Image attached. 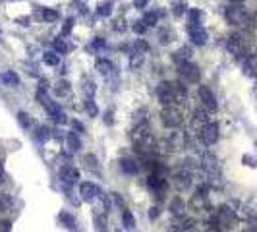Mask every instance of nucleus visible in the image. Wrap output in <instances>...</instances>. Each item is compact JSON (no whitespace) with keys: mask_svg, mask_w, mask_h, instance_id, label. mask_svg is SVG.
<instances>
[{"mask_svg":"<svg viewBox=\"0 0 257 232\" xmlns=\"http://www.w3.org/2000/svg\"><path fill=\"white\" fill-rule=\"evenodd\" d=\"M132 142H134L136 153H139L141 157H149V155L155 151V145H157V140L149 132V126L147 124H137L132 130Z\"/></svg>","mask_w":257,"mask_h":232,"instance_id":"f257e3e1","label":"nucleus"},{"mask_svg":"<svg viewBox=\"0 0 257 232\" xmlns=\"http://www.w3.org/2000/svg\"><path fill=\"white\" fill-rule=\"evenodd\" d=\"M224 16H226V21L230 25H236V27H246L248 21H250V16H248V12L242 4H230L226 8Z\"/></svg>","mask_w":257,"mask_h":232,"instance_id":"f03ea898","label":"nucleus"},{"mask_svg":"<svg viewBox=\"0 0 257 232\" xmlns=\"http://www.w3.org/2000/svg\"><path fill=\"white\" fill-rule=\"evenodd\" d=\"M182 120H184L182 110L176 108V107H165V108L161 110V122H163L165 128L174 130V128H178V126L182 124Z\"/></svg>","mask_w":257,"mask_h":232,"instance_id":"7ed1b4c3","label":"nucleus"},{"mask_svg":"<svg viewBox=\"0 0 257 232\" xmlns=\"http://www.w3.org/2000/svg\"><path fill=\"white\" fill-rule=\"evenodd\" d=\"M178 76H180V81H184V83H199L201 70L193 62H184L178 66Z\"/></svg>","mask_w":257,"mask_h":232,"instance_id":"20e7f679","label":"nucleus"},{"mask_svg":"<svg viewBox=\"0 0 257 232\" xmlns=\"http://www.w3.org/2000/svg\"><path fill=\"white\" fill-rule=\"evenodd\" d=\"M188 207H189L191 211H195V213H203V211H207V209H209V199H207V186H205V184H203L201 188H197V192L191 196V199H189Z\"/></svg>","mask_w":257,"mask_h":232,"instance_id":"39448f33","label":"nucleus"},{"mask_svg":"<svg viewBox=\"0 0 257 232\" xmlns=\"http://www.w3.org/2000/svg\"><path fill=\"white\" fill-rule=\"evenodd\" d=\"M226 49L234 58H246V41L240 33H232L226 39Z\"/></svg>","mask_w":257,"mask_h":232,"instance_id":"423d86ee","label":"nucleus"},{"mask_svg":"<svg viewBox=\"0 0 257 232\" xmlns=\"http://www.w3.org/2000/svg\"><path fill=\"white\" fill-rule=\"evenodd\" d=\"M236 221H238V215H236V211L230 209L228 205L217 209V223H219L221 227H224V229H232V227L236 225Z\"/></svg>","mask_w":257,"mask_h":232,"instance_id":"0eeeda50","label":"nucleus"},{"mask_svg":"<svg viewBox=\"0 0 257 232\" xmlns=\"http://www.w3.org/2000/svg\"><path fill=\"white\" fill-rule=\"evenodd\" d=\"M207 124H209V110H207V108H195V110L191 112L189 128H191L195 134H199Z\"/></svg>","mask_w":257,"mask_h":232,"instance_id":"6e6552de","label":"nucleus"},{"mask_svg":"<svg viewBox=\"0 0 257 232\" xmlns=\"http://www.w3.org/2000/svg\"><path fill=\"white\" fill-rule=\"evenodd\" d=\"M167 140H169V143L172 145L174 151H184L188 147V142H189L188 140V132H184L180 128H174V132H171L167 136Z\"/></svg>","mask_w":257,"mask_h":232,"instance_id":"1a4fd4ad","label":"nucleus"},{"mask_svg":"<svg viewBox=\"0 0 257 232\" xmlns=\"http://www.w3.org/2000/svg\"><path fill=\"white\" fill-rule=\"evenodd\" d=\"M197 95H199V101H201V105H203V108H207V110H217V97H215V93L211 91V87H207V85H199V89H197Z\"/></svg>","mask_w":257,"mask_h":232,"instance_id":"9d476101","label":"nucleus"},{"mask_svg":"<svg viewBox=\"0 0 257 232\" xmlns=\"http://www.w3.org/2000/svg\"><path fill=\"white\" fill-rule=\"evenodd\" d=\"M157 97L165 107L174 105V85H172V81H161L157 85Z\"/></svg>","mask_w":257,"mask_h":232,"instance_id":"9b49d317","label":"nucleus"},{"mask_svg":"<svg viewBox=\"0 0 257 232\" xmlns=\"http://www.w3.org/2000/svg\"><path fill=\"white\" fill-rule=\"evenodd\" d=\"M172 182H174V186H176L178 192H184V190H188L191 186V172L182 166V168H178L172 174Z\"/></svg>","mask_w":257,"mask_h":232,"instance_id":"f8f14e48","label":"nucleus"},{"mask_svg":"<svg viewBox=\"0 0 257 232\" xmlns=\"http://www.w3.org/2000/svg\"><path fill=\"white\" fill-rule=\"evenodd\" d=\"M197 136L201 138V143L203 145H215L219 142V126L215 122H209Z\"/></svg>","mask_w":257,"mask_h":232,"instance_id":"ddd939ff","label":"nucleus"},{"mask_svg":"<svg viewBox=\"0 0 257 232\" xmlns=\"http://www.w3.org/2000/svg\"><path fill=\"white\" fill-rule=\"evenodd\" d=\"M188 33H189V39L195 45H205L207 43V31L199 23H188Z\"/></svg>","mask_w":257,"mask_h":232,"instance_id":"4468645a","label":"nucleus"},{"mask_svg":"<svg viewBox=\"0 0 257 232\" xmlns=\"http://www.w3.org/2000/svg\"><path fill=\"white\" fill-rule=\"evenodd\" d=\"M147 184H149V188L159 196V197H163V194H165V190H167V176H161V174H149V178H147Z\"/></svg>","mask_w":257,"mask_h":232,"instance_id":"2eb2a0df","label":"nucleus"},{"mask_svg":"<svg viewBox=\"0 0 257 232\" xmlns=\"http://www.w3.org/2000/svg\"><path fill=\"white\" fill-rule=\"evenodd\" d=\"M99 194H101V188H99L97 184H93V182H82V184H80V196H82V199L91 201V199H95Z\"/></svg>","mask_w":257,"mask_h":232,"instance_id":"dca6fc26","label":"nucleus"},{"mask_svg":"<svg viewBox=\"0 0 257 232\" xmlns=\"http://www.w3.org/2000/svg\"><path fill=\"white\" fill-rule=\"evenodd\" d=\"M60 180H62L64 184H76V182L80 180V170H78L76 166L66 164V166L60 168Z\"/></svg>","mask_w":257,"mask_h":232,"instance_id":"f3484780","label":"nucleus"},{"mask_svg":"<svg viewBox=\"0 0 257 232\" xmlns=\"http://www.w3.org/2000/svg\"><path fill=\"white\" fill-rule=\"evenodd\" d=\"M169 209H171L172 217H176V219H182L184 215H186V209H188V205L184 203V199L182 197H172L171 199V205H169Z\"/></svg>","mask_w":257,"mask_h":232,"instance_id":"a211bd4d","label":"nucleus"},{"mask_svg":"<svg viewBox=\"0 0 257 232\" xmlns=\"http://www.w3.org/2000/svg\"><path fill=\"white\" fill-rule=\"evenodd\" d=\"M172 85H174V103L176 105H186V101H188L186 85L182 81H172Z\"/></svg>","mask_w":257,"mask_h":232,"instance_id":"6ab92c4d","label":"nucleus"},{"mask_svg":"<svg viewBox=\"0 0 257 232\" xmlns=\"http://www.w3.org/2000/svg\"><path fill=\"white\" fill-rule=\"evenodd\" d=\"M244 72L248 76L257 77V54H250L244 58Z\"/></svg>","mask_w":257,"mask_h":232,"instance_id":"aec40b11","label":"nucleus"},{"mask_svg":"<svg viewBox=\"0 0 257 232\" xmlns=\"http://www.w3.org/2000/svg\"><path fill=\"white\" fill-rule=\"evenodd\" d=\"M174 60L178 64H184V62H191V49L189 47H182L174 53Z\"/></svg>","mask_w":257,"mask_h":232,"instance_id":"412c9836","label":"nucleus"},{"mask_svg":"<svg viewBox=\"0 0 257 232\" xmlns=\"http://www.w3.org/2000/svg\"><path fill=\"white\" fill-rule=\"evenodd\" d=\"M54 93H56L58 97H68V95L72 93V87H70V83H68L66 79H60V81L54 85Z\"/></svg>","mask_w":257,"mask_h":232,"instance_id":"4be33fe9","label":"nucleus"},{"mask_svg":"<svg viewBox=\"0 0 257 232\" xmlns=\"http://www.w3.org/2000/svg\"><path fill=\"white\" fill-rule=\"evenodd\" d=\"M120 168H122L126 174H136V172L139 170L137 162L132 161V159H122V161H120Z\"/></svg>","mask_w":257,"mask_h":232,"instance_id":"5701e85b","label":"nucleus"},{"mask_svg":"<svg viewBox=\"0 0 257 232\" xmlns=\"http://www.w3.org/2000/svg\"><path fill=\"white\" fill-rule=\"evenodd\" d=\"M0 79H2L6 85H10V87H16V85H19V77L16 76L12 70H6V72H2V74H0Z\"/></svg>","mask_w":257,"mask_h":232,"instance_id":"b1692460","label":"nucleus"},{"mask_svg":"<svg viewBox=\"0 0 257 232\" xmlns=\"http://www.w3.org/2000/svg\"><path fill=\"white\" fill-rule=\"evenodd\" d=\"M54 49H56L60 54H66V53H70V51H72V45H70V43H66V39H60V37H58V39L54 41Z\"/></svg>","mask_w":257,"mask_h":232,"instance_id":"393cba45","label":"nucleus"},{"mask_svg":"<svg viewBox=\"0 0 257 232\" xmlns=\"http://www.w3.org/2000/svg\"><path fill=\"white\" fill-rule=\"evenodd\" d=\"M95 68H97L103 76H108V74L112 72V68H114V66H112V62H110V60H99Z\"/></svg>","mask_w":257,"mask_h":232,"instance_id":"a878e982","label":"nucleus"},{"mask_svg":"<svg viewBox=\"0 0 257 232\" xmlns=\"http://www.w3.org/2000/svg\"><path fill=\"white\" fill-rule=\"evenodd\" d=\"M84 162H86V166L89 170H95V172H99L101 170V166H99V162H97V157L95 155H86L84 157Z\"/></svg>","mask_w":257,"mask_h":232,"instance_id":"bb28decb","label":"nucleus"},{"mask_svg":"<svg viewBox=\"0 0 257 232\" xmlns=\"http://www.w3.org/2000/svg\"><path fill=\"white\" fill-rule=\"evenodd\" d=\"M68 147L72 149V151H80L82 149V142H80V138L72 132V134H68Z\"/></svg>","mask_w":257,"mask_h":232,"instance_id":"cd10ccee","label":"nucleus"},{"mask_svg":"<svg viewBox=\"0 0 257 232\" xmlns=\"http://www.w3.org/2000/svg\"><path fill=\"white\" fill-rule=\"evenodd\" d=\"M122 221H124V227L128 229V231H132L134 227H136V221H134V215L128 211V209H124L122 211Z\"/></svg>","mask_w":257,"mask_h":232,"instance_id":"c85d7f7f","label":"nucleus"},{"mask_svg":"<svg viewBox=\"0 0 257 232\" xmlns=\"http://www.w3.org/2000/svg\"><path fill=\"white\" fill-rule=\"evenodd\" d=\"M12 197L6 194V192H0V211H8V209H12Z\"/></svg>","mask_w":257,"mask_h":232,"instance_id":"c756f323","label":"nucleus"},{"mask_svg":"<svg viewBox=\"0 0 257 232\" xmlns=\"http://www.w3.org/2000/svg\"><path fill=\"white\" fill-rule=\"evenodd\" d=\"M43 60H45V64H49V66H56V64L60 62V56H58L56 53H45V54H43Z\"/></svg>","mask_w":257,"mask_h":232,"instance_id":"7c9ffc66","label":"nucleus"},{"mask_svg":"<svg viewBox=\"0 0 257 232\" xmlns=\"http://www.w3.org/2000/svg\"><path fill=\"white\" fill-rule=\"evenodd\" d=\"M41 18H43L45 21H56V19H58V12H56V10H49V8H45V10L41 12Z\"/></svg>","mask_w":257,"mask_h":232,"instance_id":"2f4dec72","label":"nucleus"},{"mask_svg":"<svg viewBox=\"0 0 257 232\" xmlns=\"http://www.w3.org/2000/svg\"><path fill=\"white\" fill-rule=\"evenodd\" d=\"M58 219H60V223H64V227H68V229H74V225H76V219H74L72 215H68V213H60Z\"/></svg>","mask_w":257,"mask_h":232,"instance_id":"473e14b6","label":"nucleus"},{"mask_svg":"<svg viewBox=\"0 0 257 232\" xmlns=\"http://www.w3.org/2000/svg\"><path fill=\"white\" fill-rule=\"evenodd\" d=\"M141 64H143V54H141V53H134L132 58H130V66H132V68H137V66H141Z\"/></svg>","mask_w":257,"mask_h":232,"instance_id":"72a5a7b5","label":"nucleus"},{"mask_svg":"<svg viewBox=\"0 0 257 232\" xmlns=\"http://www.w3.org/2000/svg\"><path fill=\"white\" fill-rule=\"evenodd\" d=\"M157 19H159V14H157V12H149V14L143 18V23H145V25H155Z\"/></svg>","mask_w":257,"mask_h":232,"instance_id":"f704fd0d","label":"nucleus"},{"mask_svg":"<svg viewBox=\"0 0 257 232\" xmlns=\"http://www.w3.org/2000/svg\"><path fill=\"white\" fill-rule=\"evenodd\" d=\"M17 120H19V124L23 128H29V124H31V118H29L27 112H17Z\"/></svg>","mask_w":257,"mask_h":232,"instance_id":"c9c22d12","label":"nucleus"},{"mask_svg":"<svg viewBox=\"0 0 257 232\" xmlns=\"http://www.w3.org/2000/svg\"><path fill=\"white\" fill-rule=\"evenodd\" d=\"M35 138H37L39 142H45V140H49V130H47L45 126H39V128H37V134H35Z\"/></svg>","mask_w":257,"mask_h":232,"instance_id":"e433bc0d","label":"nucleus"},{"mask_svg":"<svg viewBox=\"0 0 257 232\" xmlns=\"http://www.w3.org/2000/svg\"><path fill=\"white\" fill-rule=\"evenodd\" d=\"M136 122L137 124H147V108H141L139 112H136Z\"/></svg>","mask_w":257,"mask_h":232,"instance_id":"4c0bfd02","label":"nucleus"},{"mask_svg":"<svg viewBox=\"0 0 257 232\" xmlns=\"http://www.w3.org/2000/svg\"><path fill=\"white\" fill-rule=\"evenodd\" d=\"M201 19V12L199 10H189V23H199Z\"/></svg>","mask_w":257,"mask_h":232,"instance_id":"58836bf2","label":"nucleus"},{"mask_svg":"<svg viewBox=\"0 0 257 232\" xmlns=\"http://www.w3.org/2000/svg\"><path fill=\"white\" fill-rule=\"evenodd\" d=\"M136 49H137V53H145V51H149V45L145 41H137L136 43Z\"/></svg>","mask_w":257,"mask_h":232,"instance_id":"ea45409f","label":"nucleus"},{"mask_svg":"<svg viewBox=\"0 0 257 232\" xmlns=\"http://www.w3.org/2000/svg\"><path fill=\"white\" fill-rule=\"evenodd\" d=\"M84 91H86L87 95H93V93H95V83H93V81H86Z\"/></svg>","mask_w":257,"mask_h":232,"instance_id":"a19ab883","label":"nucleus"},{"mask_svg":"<svg viewBox=\"0 0 257 232\" xmlns=\"http://www.w3.org/2000/svg\"><path fill=\"white\" fill-rule=\"evenodd\" d=\"M0 232H12V223L10 221H0Z\"/></svg>","mask_w":257,"mask_h":232,"instance_id":"79ce46f5","label":"nucleus"},{"mask_svg":"<svg viewBox=\"0 0 257 232\" xmlns=\"http://www.w3.org/2000/svg\"><path fill=\"white\" fill-rule=\"evenodd\" d=\"M145 29H147V25H145L143 21H139V23L134 25V31H136V33H145Z\"/></svg>","mask_w":257,"mask_h":232,"instance_id":"37998d69","label":"nucleus"},{"mask_svg":"<svg viewBox=\"0 0 257 232\" xmlns=\"http://www.w3.org/2000/svg\"><path fill=\"white\" fill-rule=\"evenodd\" d=\"M114 29H116V31H124V29H126L124 19H116V21H114Z\"/></svg>","mask_w":257,"mask_h":232,"instance_id":"c03bdc74","label":"nucleus"},{"mask_svg":"<svg viewBox=\"0 0 257 232\" xmlns=\"http://www.w3.org/2000/svg\"><path fill=\"white\" fill-rule=\"evenodd\" d=\"M159 213H161V211H159V207H157V205H155V207H151V209H149V219H151V221H153V219H157V217H159Z\"/></svg>","mask_w":257,"mask_h":232,"instance_id":"a18cd8bd","label":"nucleus"},{"mask_svg":"<svg viewBox=\"0 0 257 232\" xmlns=\"http://www.w3.org/2000/svg\"><path fill=\"white\" fill-rule=\"evenodd\" d=\"M86 108L91 112V114H97V112H99V110H97V107H95V103H91V101H87L86 103Z\"/></svg>","mask_w":257,"mask_h":232,"instance_id":"49530a36","label":"nucleus"},{"mask_svg":"<svg viewBox=\"0 0 257 232\" xmlns=\"http://www.w3.org/2000/svg\"><path fill=\"white\" fill-rule=\"evenodd\" d=\"M99 14H101V16H108V14H110V6H108V4H106V6L103 4V6L99 8Z\"/></svg>","mask_w":257,"mask_h":232,"instance_id":"de8ad7c7","label":"nucleus"},{"mask_svg":"<svg viewBox=\"0 0 257 232\" xmlns=\"http://www.w3.org/2000/svg\"><path fill=\"white\" fill-rule=\"evenodd\" d=\"M72 23H74V19H68V21H66V25H64V29H62V35H68V33H70Z\"/></svg>","mask_w":257,"mask_h":232,"instance_id":"09e8293b","label":"nucleus"},{"mask_svg":"<svg viewBox=\"0 0 257 232\" xmlns=\"http://www.w3.org/2000/svg\"><path fill=\"white\" fill-rule=\"evenodd\" d=\"M103 47H104V41H103V39H97V41L91 45V49H103Z\"/></svg>","mask_w":257,"mask_h":232,"instance_id":"8fccbe9b","label":"nucleus"},{"mask_svg":"<svg viewBox=\"0 0 257 232\" xmlns=\"http://www.w3.org/2000/svg\"><path fill=\"white\" fill-rule=\"evenodd\" d=\"M112 197H114V201L118 203V207H120V209H124V199H120V196H118V194H112Z\"/></svg>","mask_w":257,"mask_h":232,"instance_id":"3c124183","label":"nucleus"},{"mask_svg":"<svg viewBox=\"0 0 257 232\" xmlns=\"http://www.w3.org/2000/svg\"><path fill=\"white\" fill-rule=\"evenodd\" d=\"M147 2H149V0H134V6H136V8H145Z\"/></svg>","mask_w":257,"mask_h":232,"instance_id":"603ef678","label":"nucleus"},{"mask_svg":"<svg viewBox=\"0 0 257 232\" xmlns=\"http://www.w3.org/2000/svg\"><path fill=\"white\" fill-rule=\"evenodd\" d=\"M250 229L254 232H257V219H252V221H250Z\"/></svg>","mask_w":257,"mask_h":232,"instance_id":"864d4df0","label":"nucleus"},{"mask_svg":"<svg viewBox=\"0 0 257 232\" xmlns=\"http://www.w3.org/2000/svg\"><path fill=\"white\" fill-rule=\"evenodd\" d=\"M205 232H223V231H221L219 227H207V231Z\"/></svg>","mask_w":257,"mask_h":232,"instance_id":"5fc2aeb1","label":"nucleus"},{"mask_svg":"<svg viewBox=\"0 0 257 232\" xmlns=\"http://www.w3.org/2000/svg\"><path fill=\"white\" fill-rule=\"evenodd\" d=\"M104 122H106V124H112V114H110V112L104 116Z\"/></svg>","mask_w":257,"mask_h":232,"instance_id":"6e6d98bb","label":"nucleus"},{"mask_svg":"<svg viewBox=\"0 0 257 232\" xmlns=\"http://www.w3.org/2000/svg\"><path fill=\"white\" fill-rule=\"evenodd\" d=\"M72 124H74V128H78V130H84V126H82V124H80V122H76V120H74V122H72Z\"/></svg>","mask_w":257,"mask_h":232,"instance_id":"4d7b16f0","label":"nucleus"},{"mask_svg":"<svg viewBox=\"0 0 257 232\" xmlns=\"http://www.w3.org/2000/svg\"><path fill=\"white\" fill-rule=\"evenodd\" d=\"M4 180V168H2V162H0V182Z\"/></svg>","mask_w":257,"mask_h":232,"instance_id":"13d9d810","label":"nucleus"},{"mask_svg":"<svg viewBox=\"0 0 257 232\" xmlns=\"http://www.w3.org/2000/svg\"><path fill=\"white\" fill-rule=\"evenodd\" d=\"M232 4H242V0H230Z\"/></svg>","mask_w":257,"mask_h":232,"instance_id":"bf43d9fd","label":"nucleus"},{"mask_svg":"<svg viewBox=\"0 0 257 232\" xmlns=\"http://www.w3.org/2000/svg\"><path fill=\"white\" fill-rule=\"evenodd\" d=\"M256 25H257V12H256Z\"/></svg>","mask_w":257,"mask_h":232,"instance_id":"052dcab7","label":"nucleus"},{"mask_svg":"<svg viewBox=\"0 0 257 232\" xmlns=\"http://www.w3.org/2000/svg\"><path fill=\"white\" fill-rule=\"evenodd\" d=\"M116 232H120V229H116Z\"/></svg>","mask_w":257,"mask_h":232,"instance_id":"680f3d73","label":"nucleus"}]
</instances>
